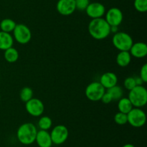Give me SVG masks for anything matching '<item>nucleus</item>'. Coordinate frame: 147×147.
Instances as JSON below:
<instances>
[{
	"label": "nucleus",
	"mask_w": 147,
	"mask_h": 147,
	"mask_svg": "<svg viewBox=\"0 0 147 147\" xmlns=\"http://www.w3.org/2000/svg\"><path fill=\"white\" fill-rule=\"evenodd\" d=\"M100 82L105 89H109L117 84L118 77L113 72H106L100 78Z\"/></svg>",
	"instance_id": "15"
},
{
	"label": "nucleus",
	"mask_w": 147,
	"mask_h": 147,
	"mask_svg": "<svg viewBox=\"0 0 147 147\" xmlns=\"http://www.w3.org/2000/svg\"><path fill=\"white\" fill-rule=\"evenodd\" d=\"M131 56L137 59L144 58L147 55V46L143 42H137L133 43L129 50Z\"/></svg>",
	"instance_id": "14"
},
{
	"label": "nucleus",
	"mask_w": 147,
	"mask_h": 147,
	"mask_svg": "<svg viewBox=\"0 0 147 147\" xmlns=\"http://www.w3.org/2000/svg\"><path fill=\"white\" fill-rule=\"evenodd\" d=\"M35 141L39 147H51L53 145L50 133L45 130H40L37 131Z\"/></svg>",
	"instance_id": "13"
},
{
	"label": "nucleus",
	"mask_w": 147,
	"mask_h": 147,
	"mask_svg": "<svg viewBox=\"0 0 147 147\" xmlns=\"http://www.w3.org/2000/svg\"><path fill=\"white\" fill-rule=\"evenodd\" d=\"M128 122L134 128H140L144 125L146 121V115L141 108H133L127 114Z\"/></svg>",
	"instance_id": "5"
},
{
	"label": "nucleus",
	"mask_w": 147,
	"mask_h": 147,
	"mask_svg": "<svg viewBox=\"0 0 147 147\" xmlns=\"http://www.w3.org/2000/svg\"><path fill=\"white\" fill-rule=\"evenodd\" d=\"M13 35L16 41L20 44H27L32 38V33L30 29L24 24H16Z\"/></svg>",
	"instance_id": "6"
},
{
	"label": "nucleus",
	"mask_w": 147,
	"mask_h": 147,
	"mask_svg": "<svg viewBox=\"0 0 147 147\" xmlns=\"http://www.w3.org/2000/svg\"><path fill=\"white\" fill-rule=\"evenodd\" d=\"M135 81H136V86H139V85H142L144 84V82L142 81V79H141L139 76H136V77H134Z\"/></svg>",
	"instance_id": "30"
},
{
	"label": "nucleus",
	"mask_w": 147,
	"mask_h": 147,
	"mask_svg": "<svg viewBox=\"0 0 147 147\" xmlns=\"http://www.w3.org/2000/svg\"><path fill=\"white\" fill-rule=\"evenodd\" d=\"M25 108L27 112L30 115L34 117H39L42 115L45 110L43 102L37 98H32L26 102Z\"/></svg>",
	"instance_id": "9"
},
{
	"label": "nucleus",
	"mask_w": 147,
	"mask_h": 147,
	"mask_svg": "<svg viewBox=\"0 0 147 147\" xmlns=\"http://www.w3.org/2000/svg\"><path fill=\"white\" fill-rule=\"evenodd\" d=\"M118 108L119 112L128 114L134 108L133 105L128 97H122L119 100Z\"/></svg>",
	"instance_id": "18"
},
{
	"label": "nucleus",
	"mask_w": 147,
	"mask_h": 147,
	"mask_svg": "<svg viewBox=\"0 0 147 147\" xmlns=\"http://www.w3.org/2000/svg\"><path fill=\"white\" fill-rule=\"evenodd\" d=\"M20 97L21 100L24 102H28L30 99H31L33 97V91L32 89L28 86L23 87L21 89L20 93Z\"/></svg>",
	"instance_id": "22"
},
{
	"label": "nucleus",
	"mask_w": 147,
	"mask_h": 147,
	"mask_svg": "<svg viewBox=\"0 0 147 147\" xmlns=\"http://www.w3.org/2000/svg\"><path fill=\"white\" fill-rule=\"evenodd\" d=\"M4 56L5 60L9 63H14L19 59V53L14 48L11 47L4 50Z\"/></svg>",
	"instance_id": "19"
},
{
	"label": "nucleus",
	"mask_w": 147,
	"mask_h": 147,
	"mask_svg": "<svg viewBox=\"0 0 147 147\" xmlns=\"http://www.w3.org/2000/svg\"><path fill=\"white\" fill-rule=\"evenodd\" d=\"M123 85H124L125 88L126 89H128L129 91L131 90L132 89H134L136 86V81H135L134 77H133V76H129V77L126 78L124 80V82H123Z\"/></svg>",
	"instance_id": "26"
},
{
	"label": "nucleus",
	"mask_w": 147,
	"mask_h": 147,
	"mask_svg": "<svg viewBox=\"0 0 147 147\" xmlns=\"http://www.w3.org/2000/svg\"><path fill=\"white\" fill-rule=\"evenodd\" d=\"M134 6L139 12H146L147 11V0H134Z\"/></svg>",
	"instance_id": "24"
},
{
	"label": "nucleus",
	"mask_w": 147,
	"mask_h": 147,
	"mask_svg": "<svg viewBox=\"0 0 147 147\" xmlns=\"http://www.w3.org/2000/svg\"><path fill=\"white\" fill-rule=\"evenodd\" d=\"M0 100H1V95H0Z\"/></svg>",
	"instance_id": "33"
},
{
	"label": "nucleus",
	"mask_w": 147,
	"mask_h": 147,
	"mask_svg": "<svg viewBox=\"0 0 147 147\" xmlns=\"http://www.w3.org/2000/svg\"><path fill=\"white\" fill-rule=\"evenodd\" d=\"M107 92L111 96L113 100H119L121 98L123 97V89L117 84L108 89Z\"/></svg>",
	"instance_id": "21"
},
{
	"label": "nucleus",
	"mask_w": 147,
	"mask_h": 147,
	"mask_svg": "<svg viewBox=\"0 0 147 147\" xmlns=\"http://www.w3.org/2000/svg\"><path fill=\"white\" fill-rule=\"evenodd\" d=\"M129 100L135 108L144 107L147 102V91L146 89L142 85L136 86L134 89L129 91Z\"/></svg>",
	"instance_id": "3"
},
{
	"label": "nucleus",
	"mask_w": 147,
	"mask_h": 147,
	"mask_svg": "<svg viewBox=\"0 0 147 147\" xmlns=\"http://www.w3.org/2000/svg\"><path fill=\"white\" fill-rule=\"evenodd\" d=\"M117 32H119V28H118L117 26H111V33H113L115 34Z\"/></svg>",
	"instance_id": "31"
},
{
	"label": "nucleus",
	"mask_w": 147,
	"mask_h": 147,
	"mask_svg": "<svg viewBox=\"0 0 147 147\" xmlns=\"http://www.w3.org/2000/svg\"><path fill=\"white\" fill-rule=\"evenodd\" d=\"M14 39L9 33L0 31V50H5L12 47Z\"/></svg>",
	"instance_id": "16"
},
{
	"label": "nucleus",
	"mask_w": 147,
	"mask_h": 147,
	"mask_svg": "<svg viewBox=\"0 0 147 147\" xmlns=\"http://www.w3.org/2000/svg\"><path fill=\"white\" fill-rule=\"evenodd\" d=\"M37 130L32 122H26L19 127L17 131L18 141L24 145H30L35 141Z\"/></svg>",
	"instance_id": "2"
},
{
	"label": "nucleus",
	"mask_w": 147,
	"mask_h": 147,
	"mask_svg": "<svg viewBox=\"0 0 147 147\" xmlns=\"http://www.w3.org/2000/svg\"><path fill=\"white\" fill-rule=\"evenodd\" d=\"M16 24H17L15 22L11 19H4L0 22V29H1V31L9 33L13 32Z\"/></svg>",
	"instance_id": "20"
},
{
	"label": "nucleus",
	"mask_w": 147,
	"mask_h": 147,
	"mask_svg": "<svg viewBox=\"0 0 147 147\" xmlns=\"http://www.w3.org/2000/svg\"><path fill=\"white\" fill-rule=\"evenodd\" d=\"M88 32L96 40H103L111 34V26L103 17L92 19L88 24Z\"/></svg>",
	"instance_id": "1"
},
{
	"label": "nucleus",
	"mask_w": 147,
	"mask_h": 147,
	"mask_svg": "<svg viewBox=\"0 0 147 147\" xmlns=\"http://www.w3.org/2000/svg\"><path fill=\"white\" fill-rule=\"evenodd\" d=\"M116 63L119 66H127L131 61V56L129 51H120L116 56Z\"/></svg>",
	"instance_id": "17"
},
{
	"label": "nucleus",
	"mask_w": 147,
	"mask_h": 147,
	"mask_svg": "<svg viewBox=\"0 0 147 147\" xmlns=\"http://www.w3.org/2000/svg\"><path fill=\"white\" fill-rule=\"evenodd\" d=\"M100 100L102 101V102H103V103L109 104L110 102H111L112 101H113V99H112L111 96V95H109L107 92H106L104 94H103V96H102Z\"/></svg>",
	"instance_id": "29"
},
{
	"label": "nucleus",
	"mask_w": 147,
	"mask_h": 147,
	"mask_svg": "<svg viewBox=\"0 0 147 147\" xmlns=\"http://www.w3.org/2000/svg\"><path fill=\"white\" fill-rule=\"evenodd\" d=\"M56 7L57 12L62 15H70L76 10V1L75 0H59Z\"/></svg>",
	"instance_id": "12"
},
{
	"label": "nucleus",
	"mask_w": 147,
	"mask_h": 147,
	"mask_svg": "<svg viewBox=\"0 0 147 147\" xmlns=\"http://www.w3.org/2000/svg\"><path fill=\"white\" fill-rule=\"evenodd\" d=\"M139 77L142 79L144 83L147 82V64L145 63L142 66V69L140 70V76Z\"/></svg>",
	"instance_id": "28"
},
{
	"label": "nucleus",
	"mask_w": 147,
	"mask_h": 147,
	"mask_svg": "<svg viewBox=\"0 0 147 147\" xmlns=\"http://www.w3.org/2000/svg\"><path fill=\"white\" fill-rule=\"evenodd\" d=\"M123 16L121 10L117 7H113V8L109 9L106 14V20L109 25L111 26H117L119 27L123 21Z\"/></svg>",
	"instance_id": "10"
},
{
	"label": "nucleus",
	"mask_w": 147,
	"mask_h": 147,
	"mask_svg": "<svg viewBox=\"0 0 147 147\" xmlns=\"http://www.w3.org/2000/svg\"><path fill=\"white\" fill-rule=\"evenodd\" d=\"M52 125H53V121L51 118L48 116L41 117L38 120V126L40 130L47 131L51 128Z\"/></svg>",
	"instance_id": "23"
},
{
	"label": "nucleus",
	"mask_w": 147,
	"mask_h": 147,
	"mask_svg": "<svg viewBox=\"0 0 147 147\" xmlns=\"http://www.w3.org/2000/svg\"><path fill=\"white\" fill-rule=\"evenodd\" d=\"M86 12L87 15L92 19L100 18L106 13L104 5L99 2L90 3L86 7Z\"/></svg>",
	"instance_id": "11"
},
{
	"label": "nucleus",
	"mask_w": 147,
	"mask_h": 147,
	"mask_svg": "<svg viewBox=\"0 0 147 147\" xmlns=\"http://www.w3.org/2000/svg\"><path fill=\"white\" fill-rule=\"evenodd\" d=\"M75 1H76V9L80 10V11L86 10V7L90 4L89 0H75Z\"/></svg>",
	"instance_id": "27"
},
{
	"label": "nucleus",
	"mask_w": 147,
	"mask_h": 147,
	"mask_svg": "<svg viewBox=\"0 0 147 147\" xmlns=\"http://www.w3.org/2000/svg\"><path fill=\"white\" fill-rule=\"evenodd\" d=\"M122 147H135V146L131 144H126L125 145H123Z\"/></svg>",
	"instance_id": "32"
},
{
	"label": "nucleus",
	"mask_w": 147,
	"mask_h": 147,
	"mask_svg": "<svg viewBox=\"0 0 147 147\" xmlns=\"http://www.w3.org/2000/svg\"><path fill=\"white\" fill-rule=\"evenodd\" d=\"M114 120L116 123L118 125H124V124L127 123V114L123 113V112H119L115 115L114 116Z\"/></svg>",
	"instance_id": "25"
},
{
	"label": "nucleus",
	"mask_w": 147,
	"mask_h": 147,
	"mask_svg": "<svg viewBox=\"0 0 147 147\" xmlns=\"http://www.w3.org/2000/svg\"><path fill=\"white\" fill-rule=\"evenodd\" d=\"M69 135V131L67 127L64 125H57L53 128L50 132L53 144L60 145L66 141Z\"/></svg>",
	"instance_id": "8"
},
{
	"label": "nucleus",
	"mask_w": 147,
	"mask_h": 147,
	"mask_svg": "<svg viewBox=\"0 0 147 147\" xmlns=\"http://www.w3.org/2000/svg\"><path fill=\"white\" fill-rule=\"evenodd\" d=\"M106 89L99 82H93L89 84L86 89V96L91 101L100 100Z\"/></svg>",
	"instance_id": "7"
},
{
	"label": "nucleus",
	"mask_w": 147,
	"mask_h": 147,
	"mask_svg": "<svg viewBox=\"0 0 147 147\" xmlns=\"http://www.w3.org/2000/svg\"><path fill=\"white\" fill-rule=\"evenodd\" d=\"M113 44L120 51H129L133 45V39L130 35L124 32H117L113 35Z\"/></svg>",
	"instance_id": "4"
}]
</instances>
